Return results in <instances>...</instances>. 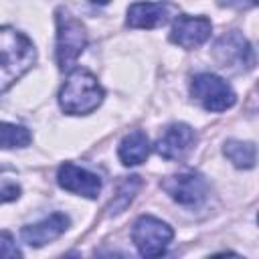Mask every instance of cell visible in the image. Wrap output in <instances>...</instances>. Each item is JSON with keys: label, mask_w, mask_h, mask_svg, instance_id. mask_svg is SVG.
I'll list each match as a JSON object with an SVG mask.
<instances>
[{"label": "cell", "mask_w": 259, "mask_h": 259, "mask_svg": "<svg viewBox=\"0 0 259 259\" xmlns=\"http://www.w3.org/2000/svg\"><path fill=\"white\" fill-rule=\"evenodd\" d=\"M69 225H71V221H69L67 214L53 212V214H49L47 219H42L34 225H26L22 229L20 237L28 247H42V245L59 239L69 229Z\"/></svg>", "instance_id": "cell-12"}, {"label": "cell", "mask_w": 259, "mask_h": 259, "mask_svg": "<svg viewBox=\"0 0 259 259\" xmlns=\"http://www.w3.org/2000/svg\"><path fill=\"white\" fill-rule=\"evenodd\" d=\"M196 144V132L188 123H172L156 142V152L164 160H182Z\"/></svg>", "instance_id": "cell-9"}, {"label": "cell", "mask_w": 259, "mask_h": 259, "mask_svg": "<svg viewBox=\"0 0 259 259\" xmlns=\"http://www.w3.org/2000/svg\"><path fill=\"white\" fill-rule=\"evenodd\" d=\"M212 57L219 63V67L231 73H245V71H251L255 65V53L249 40L237 30L223 34L214 42Z\"/></svg>", "instance_id": "cell-6"}, {"label": "cell", "mask_w": 259, "mask_h": 259, "mask_svg": "<svg viewBox=\"0 0 259 259\" xmlns=\"http://www.w3.org/2000/svg\"><path fill=\"white\" fill-rule=\"evenodd\" d=\"M57 65L61 71H69L79 55L87 47V32L79 18H75L67 8L57 10Z\"/></svg>", "instance_id": "cell-3"}, {"label": "cell", "mask_w": 259, "mask_h": 259, "mask_svg": "<svg viewBox=\"0 0 259 259\" xmlns=\"http://www.w3.org/2000/svg\"><path fill=\"white\" fill-rule=\"evenodd\" d=\"M150 150H152V146H150L148 136L142 130H134L121 140L117 154H119V160L123 166H138V164L146 162Z\"/></svg>", "instance_id": "cell-13"}, {"label": "cell", "mask_w": 259, "mask_h": 259, "mask_svg": "<svg viewBox=\"0 0 259 259\" xmlns=\"http://www.w3.org/2000/svg\"><path fill=\"white\" fill-rule=\"evenodd\" d=\"M225 156L233 162L237 168H253L257 160V150L251 142H241V140H229L223 148Z\"/></svg>", "instance_id": "cell-14"}, {"label": "cell", "mask_w": 259, "mask_h": 259, "mask_svg": "<svg viewBox=\"0 0 259 259\" xmlns=\"http://www.w3.org/2000/svg\"><path fill=\"white\" fill-rule=\"evenodd\" d=\"M140 186H142V180H140L138 176H130V178H125V180L119 184L117 194L113 196V200H111L109 206H107L109 214H117V212H121V210L134 200V196H136V192H138Z\"/></svg>", "instance_id": "cell-16"}, {"label": "cell", "mask_w": 259, "mask_h": 259, "mask_svg": "<svg viewBox=\"0 0 259 259\" xmlns=\"http://www.w3.org/2000/svg\"><path fill=\"white\" fill-rule=\"evenodd\" d=\"M32 136L24 125L0 121V148L12 150V148H26L30 144Z\"/></svg>", "instance_id": "cell-15"}, {"label": "cell", "mask_w": 259, "mask_h": 259, "mask_svg": "<svg viewBox=\"0 0 259 259\" xmlns=\"http://www.w3.org/2000/svg\"><path fill=\"white\" fill-rule=\"evenodd\" d=\"M36 61L32 40L12 26H0V93L10 89Z\"/></svg>", "instance_id": "cell-1"}, {"label": "cell", "mask_w": 259, "mask_h": 259, "mask_svg": "<svg viewBox=\"0 0 259 259\" xmlns=\"http://www.w3.org/2000/svg\"><path fill=\"white\" fill-rule=\"evenodd\" d=\"M178 14V6L168 0L160 2H134L127 8V26L132 28H158Z\"/></svg>", "instance_id": "cell-8"}, {"label": "cell", "mask_w": 259, "mask_h": 259, "mask_svg": "<svg viewBox=\"0 0 259 259\" xmlns=\"http://www.w3.org/2000/svg\"><path fill=\"white\" fill-rule=\"evenodd\" d=\"M174 239V231L170 225L164 221L152 217V214H142L132 229V241L138 247L140 255L144 257H160L166 253L170 241Z\"/></svg>", "instance_id": "cell-5"}, {"label": "cell", "mask_w": 259, "mask_h": 259, "mask_svg": "<svg viewBox=\"0 0 259 259\" xmlns=\"http://www.w3.org/2000/svg\"><path fill=\"white\" fill-rule=\"evenodd\" d=\"M103 101V87L97 77L87 69H75L69 73L65 85L59 91L61 109L69 115H87L95 111Z\"/></svg>", "instance_id": "cell-2"}, {"label": "cell", "mask_w": 259, "mask_h": 259, "mask_svg": "<svg viewBox=\"0 0 259 259\" xmlns=\"http://www.w3.org/2000/svg\"><path fill=\"white\" fill-rule=\"evenodd\" d=\"M212 24L204 16H176L170 32V40L182 49H194L208 40Z\"/></svg>", "instance_id": "cell-11"}, {"label": "cell", "mask_w": 259, "mask_h": 259, "mask_svg": "<svg viewBox=\"0 0 259 259\" xmlns=\"http://www.w3.org/2000/svg\"><path fill=\"white\" fill-rule=\"evenodd\" d=\"M91 2H93V4H99V6H103V4H107L109 0H91Z\"/></svg>", "instance_id": "cell-19"}, {"label": "cell", "mask_w": 259, "mask_h": 259, "mask_svg": "<svg viewBox=\"0 0 259 259\" xmlns=\"http://www.w3.org/2000/svg\"><path fill=\"white\" fill-rule=\"evenodd\" d=\"M190 93L206 111H214V113L227 111L237 101L233 87L223 77L212 73L194 75L190 81Z\"/></svg>", "instance_id": "cell-4"}, {"label": "cell", "mask_w": 259, "mask_h": 259, "mask_svg": "<svg viewBox=\"0 0 259 259\" xmlns=\"http://www.w3.org/2000/svg\"><path fill=\"white\" fill-rule=\"evenodd\" d=\"M20 196V186L18 184H4L0 186V204L2 202H10V200H16Z\"/></svg>", "instance_id": "cell-18"}, {"label": "cell", "mask_w": 259, "mask_h": 259, "mask_svg": "<svg viewBox=\"0 0 259 259\" xmlns=\"http://www.w3.org/2000/svg\"><path fill=\"white\" fill-rule=\"evenodd\" d=\"M162 188L170 194L172 200H176L182 206H198L208 196V184L196 172H182L168 176L162 182Z\"/></svg>", "instance_id": "cell-7"}, {"label": "cell", "mask_w": 259, "mask_h": 259, "mask_svg": "<svg viewBox=\"0 0 259 259\" xmlns=\"http://www.w3.org/2000/svg\"><path fill=\"white\" fill-rule=\"evenodd\" d=\"M20 255H22V253H20V249L16 247L12 235L6 233V231H2V233H0V257H20Z\"/></svg>", "instance_id": "cell-17"}, {"label": "cell", "mask_w": 259, "mask_h": 259, "mask_svg": "<svg viewBox=\"0 0 259 259\" xmlns=\"http://www.w3.org/2000/svg\"><path fill=\"white\" fill-rule=\"evenodd\" d=\"M57 182L61 188L75 192L79 196H85V198H97V194L101 192V178L73 162L61 164L57 172Z\"/></svg>", "instance_id": "cell-10"}]
</instances>
